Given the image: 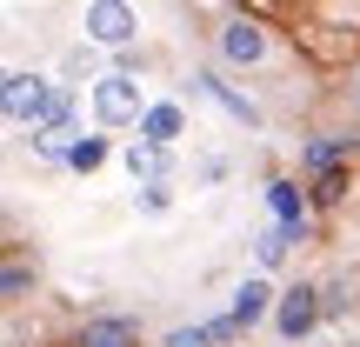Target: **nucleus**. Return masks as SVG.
Returning <instances> with one entry per match:
<instances>
[{"label": "nucleus", "instance_id": "nucleus-13", "mask_svg": "<svg viewBox=\"0 0 360 347\" xmlns=\"http://www.w3.org/2000/svg\"><path fill=\"white\" fill-rule=\"evenodd\" d=\"M167 168H174L167 147H147V141L127 147V174H134V180H167Z\"/></svg>", "mask_w": 360, "mask_h": 347}, {"label": "nucleus", "instance_id": "nucleus-14", "mask_svg": "<svg viewBox=\"0 0 360 347\" xmlns=\"http://www.w3.org/2000/svg\"><path fill=\"white\" fill-rule=\"evenodd\" d=\"M200 87H207V94H214V101H220V107H227V114H233V120H240V127H260V107H254V101H247V94H233V87H227V80H214V74H200Z\"/></svg>", "mask_w": 360, "mask_h": 347}, {"label": "nucleus", "instance_id": "nucleus-6", "mask_svg": "<svg viewBox=\"0 0 360 347\" xmlns=\"http://www.w3.org/2000/svg\"><path fill=\"white\" fill-rule=\"evenodd\" d=\"M274 301H281V287L267 281V274H247L240 287H233V327H240V334H254L260 321H274Z\"/></svg>", "mask_w": 360, "mask_h": 347}, {"label": "nucleus", "instance_id": "nucleus-12", "mask_svg": "<svg viewBox=\"0 0 360 347\" xmlns=\"http://www.w3.org/2000/svg\"><path fill=\"white\" fill-rule=\"evenodd\" d=\"M294 241H300L294 227H281V220H267V227L254 234V260H260V274H274V267H281V260L294 254Z\"/></svg>", "mask_w": 360, "mask_h": 347}, {"label": "nucleus", "instance_id": "nucleus-15", "mask_svg": "<svg viewBox=\"0 0 360 347\" xmlns=\"http://www.w3.org/2000/svg\"><path fill=\"white\" fill-rule=\"evenodd\" d=\"M347 168H327V174H314V187H307V201L314 207H340V201H347Z\"/></svg>", "mask_w": 360, "mask_h": 347}, {"label": "nucleus", "instance_id": "nucleus-2", "mask_svg": "<svg viewBox=\"0 0 360 347\" xmlns=\"http://www.w3.org/2000/svg\"><path fill=\"white\" fill-rule=\"evenodd\" d=\"M321 321H327V294H321L314 281H294V287H281V301H274V321H267V327H274L281 341H307Z\"/></svg>", "mask_w": 360, "mask_h": 347}, {"label": "nucleus", "instance_id": "nucleus-1", "mask_svg": "<svg viewBox=\"0 0 360 347\" xmlns=\"http://www.w3.org/2000/svg\"><path fill=\"white\" fill-rule=\"evenodd\" d=\"M87 107H94V120H101V127H141V114H147L154 101L141 94V74L107 67V74L87 87Z\"/></svg>", "mask_w": 360, "mask_h": 347}, {"label": "nucleus", "instance_id": "nucleus-9", "mask_svg": "<svg viewBox=\"0 0 360 347\" xmlns=\"http://www.w3.org/2000/svg\"><path fill=\"white\" fill-rule=\"evenodd\" d=\"M240 341V327H233V314H214V321H180L160 334V347H233Z\"/></svg>", "mask_w": 360, "mask_h": 347}, {"label": "nucleus", "instance_id": "nucleus-16", "mask_svg": "<svg viewBox=\"0 0 360 347\" xmlns=\"http://www.w3.org/2000/svg\"><path fill=\"white\" fill-rule=\"evenodd\" d=\"M107 160V141L101 134H74V154H67V168H80V174H94Z\"/></svg>", "mask_w": 360, "mask_h": 347}, {"label": "nucleus", "instance_id": "nucleus-20", "mask_svg": "<svg viewBox=\"0 0 360 347\" xmlns=\"http://www.w3.org/2000/svg\"><path fill=\"white\" fill-rule=\"evenodd\" d=\"M354 107H360V74H354Z\"/></svg>", "mask_w": 360, "mask_h": 347}, {"label": "nucleus", "instance_id": "nucleus-3", "mask_svg": "<svg viewBox=\"0 0 360 347\" xmlns=\"http://www.w3.org/2000/svg\"><path fill=\"white\" fill-rule=\"evenodd\" d=\"M87 47H107V53H127L141 40V13L134 0H87Z\"/></svg>", "mask_w": 360, "mask_h": 347}, {"label": "nucleus", "instance_id": "nucleus-11", "mask_svg": "<svg viewBox=\"0 0 360 347\" xmlns=\"http://www.w3.org/2000/svg\"><path fill=\"white\" fill-rule=\"evenodd\" d=\"M354 160V134H334V141H307L300 147V174H327V168H347Z\"/></svg>", "mask_w": 360, "mask_h": 347}, {"label": "nucleus", "instance_id": "nucleus-7", "mask_svg": "<svg viewBox=\"0 0 360 347\" xmlns=\"http://www.w3.org/2000/svg\"><path fill=\"white\" fill-rule=\"evenodd\" d=\"M74 347H141V314H87L74 327Z\"/></svg>", "mask_w": 360, "mask_h": 347}, {"label": "nucleus", "instance_id": "nucleus-19", "mask_svg": "<svg viewBox=\"0 0 360 347\" xmlns=\"http://www.w3.org/2000/svg\"><path fill=\"white\" fill-rule=\"evenodd\" d=\"M7 347H27V341H20V334H13V327H7Z\"/></svg>", "mask_w": 360, "mask_h": 347}, {"label": "nucleus", "instance_id": "nucleus-5", "mask_svg": "<svg viewBox=\"0 0 360 347\" xmlns=\"http://www.w3.org/2000/svg\"><path fill=\"white\" fill-rule=\"evenodd\" d=\"M220 61L227 67H260L267 61V27L247 20V13H233V20L220 27Z\"/></svg>", "mask_w": 360, "mask_h": 347}, {"label": "nucleus", "instance_id": "nucleus-18", "mask_svg": "<svg viewBox=\"0 0 360 347\" xmlns=\"http://www.w3.org/2000/svg\"><path fill=\"white\" fill-rule=\"evenodd\" d=\"M321 294H327V321H340V314H347V281H327Z\"/></svg>", "mask_w": 360, "mask_h": 347}, {"label": "nucleus", "instance_id": "nucleus-17", "mask_svg": "<svg viewBox=\"0 0 360 347\" xmlns=\"http://www.w3.org/2000/svg\"><path fill=\"white\" fill-rule=\"evenodd\" d=\"M134 201H141L147 214H167V207H174V187H167V180H134Z\"/></svg>", "mask_w": 360, "mask_h": 347}, {"label": "nucleus", "instance_id": "nucleus-8", "mask_svg": "<svg viewBox=\"0 0 360 347\" xmlns=\"http://www.w3.org/2000/svg\"><path fill=\"white\" fill-rule=\"evenodd\" d=\"M34 287H40V260L13 241L7 260H0V301H7V308H20V301H34Z\"/></svg>", "mask_w": 360, "mask_h": 347}, {"label": "nucleus", "instance_id": "nucleus-10", "mask_svg": "<svg viewBox=\"0 0 360 347\" xmlns=\"http://www.w3.org/2000/svg\"><path fill=\"white\" fill-rule=\"evenodd\" d=\"M180 134H187V107H180V101H154L141 114V141L147 147H174Z\"/></svg>", "mask_w": 360, "mask_h": 347}, {"label": "nucleus", "instance_id": "nucleus-4", "mask_svg": "<svg viewBox=\"0 0 360 347\" xmlns=\"http://www.w3.org/2000/svg\"><path fill=\"white\" fill-rule=\"evenodd\" d=\"M47 94H53V80L27 74V67H7V74H0V107H7L13 127H40V114H47Z\"/></svg>", "mask_w": 360, "mask_h": 347}]
</instances>
